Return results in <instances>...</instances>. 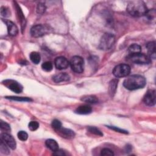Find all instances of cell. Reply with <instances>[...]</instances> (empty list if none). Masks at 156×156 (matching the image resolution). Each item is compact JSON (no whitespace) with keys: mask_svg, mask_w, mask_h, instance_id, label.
<instances>
[{"mask_svg":"<svg viewBox=\"0 0 156 156\" xmlns=\"http://www.w3.org/2000/svg\"><path fill=\"white\" fill-rule=\"evenodd\" d=\"M145 78L138 74L132 75L127 77L123 82L124 87L129 90H135L143 88L146 85Z\"/></svg>","mask_w":156,"mask_h":156,"instance_id":"obj_1","label":"cell"},{"mask_svg":"<svg viewBox=\"0 0 156 156\" xmlns=\"http://www.w3.org/2000/svg\"><path fill=\"white\" fill-rule=\"evenodd\" d=\"M147 10L145 3L142 1H130L127 7V12L130 15L136 17L144 16Z\"/></svg>","mask_w":156,"mask_h":156,"instance_id":"obj_2","label":"cell"},{"mask_svg":"<svg viewBox=\"0 0 156 156\" xmlns=\"http://www.w3.org/2000/svg\"><path fill=\"white\" fill-rule=\"evenodd\" d=\"M126 58L129 62L138 65L149 64L151 62V60L148 55H146L141 52L129 54L127 56Z\"/></svg>","mask_w":156,"mask_h":156,"instance_id":"obj_3","label":"cell"},{"mask_svg":"<svg viewBox=\"0 0 156 156\" xmlns=\"http://www.w3.org/2000/svg\"><path fill=\"white\" fill-rule=\"evenodd\" d=\"M115 37L110 33H105L101 38L99 48L102 50L110 49L115 44Z\"/></svg>","mask_w":156,"mask_h":156,"instance_id":"obj_4","label":"cell"},{"mask_svg":"<svg viewBox=\"0 0 156 156\" xmlns=\"http://www.w3.org/2000/svg\"><path fill=\"white\" fill-rule=\"evenodd\" d=\"M69 65L72 70L76 73H81L84 70V60L80 56L75 55L70 60Z\"/></svg>","mask_w":156,"mask_h":156,"instance_id":"obj_5","label":"cell"},{"mask_svg":"<svg viewBox=\"0 0 156 156\" xmlns=\"http://www.w3.org/2000/svg\"><path fill=\"white\" fill-rule=\"evenodd\" d=\"M49 27L46 24H37L34 26L30 29V34L34 37H41L50 32Z\"/></svg>","mask_w":156,"mask_h":156,"instance_id":"obj_6","label":"cell"},{"mask_svg":"<svg viewBox=\"0 0 156 156\" xmlns=\"http://www.w3.org/2000/svg\"><path fill=\"white\" fill-rule=\"evenodd\" d=\"M130 73V66L127 64H119L116 66L113 70V74L116 77H124L127 76Z\"/></svg>","mask_w":156,"mask_h":156,"instance_id":"obj_7","label":"cell"},{"mask_svg":"<svg viewBox=\"0 0 156 156\" xmlns=\"http://www.w3.org/2000/svg\"><path fill=\"white\" fill-rule=\"evenodd\" d=\"M2 83L5 86H6L9 89H10V90L16 93H20L23 91V86L16 80L8 79L4 80L2 82Z\"/></svg>","mask_w":156,"mask_h":156,"instance_id":"obj_8","label":"cell"},{"mask_svg":"<svg viewBox=\"0 0 156 156\" xmlns=\"http://www.w3.org/2000/svg\"><path fill=\"white\" fill-rule=\"evenodd\" d=\"M1 140L5 143L12 149H15L16 146V143L14 138L10 134L4 132L1 134Z\"/></svg>","mask_w":156,"mask_h":156,"instance_id":"obj_9","label":"cell"},{"mask_svg":"<svg viewBox=\"0 0 156 156\" xmlns=\"http://www.w3.org/2000/svg\"><path fill=\"white\" fill-rule=\"evenodd\" d=\"M155 90H149L145 94L143 101L144 102L149 106H154L155 104Z\"/></svg>","mask_w":156,"mask_h":156,"instance_id":"obj_10","label":"cell"},{"mask_svg":"<svg viewBox=\"0 0 156 156\" xmlns=\"http://www.w3.org/2000/svg\"><path fill=\"white\" fill-rule=\"evenodd\" d=\"M54 65L58 69H66L69 65V62L65 57H58L55 59Z\"/></svg>","mask_w":156,"mask_h":156,"instance_id":"obj_11","label":"cell"},{"mask_svg":"<svg viewBox=\"0 0 156 156\" xmlns=\"http://www.w3.org/2000/svg\"><path fill=\"white\" fill-rule=\"evenodd\" d=\"M2 21L5 24L7 27V31L8 34L11 36H15L18 33V29L17 26L11 21L5 20V19H2Z\"/></svg>","mask_w":156,"mask_h":156,"instance_id":"obj_12","label":"cell"},{"mask_svg":"<svg viewBox=\"0 0 156 156\" xmlns=\"http://www.w3.org/2000/svg\"><path fill=\"white\" fill-rule=\"evenodd\" d=\"M57 131L58 132V133L63 138H73L75 136V133L73 130L69 129H65L61 127L60 129L57 130Z\"/></svg>","mask_w":156,"mask_h":156,"instance_id":"obj_13","label":"cell"},{"mask_svg":"<svg viewBox=\"0 0 156 156\" xmlns=\"http://www.w3.org/2000/svg\"><path fill=\"white\" fill-rule=\"evenodd\" d=\"M70 76L66 73H61L53 76L52 80L55 83H60L62 82H66L69 80Z\"/></svg>","mask_w":156,"mask_h":156,"instance_id":"obj_14","label":"cell"},{"mask_svg":"<svg viewBox=\"0 0 156 156\" xmlns=\"http://www.w3.org/2000/svg\"><path fill=\"white\" fill-rule=\"evenodd\" d=\"M92 112V108L90 105H82L79 106L76 110L75 113L79 115H88Z\"/></svg>","mask_w":156,"mask_h":156,"instance_id":"obj_15","label":"cell"},{"mask_svg":"<svg viewBox=\"0 0 156 156\" xmlns=\"http://www.w3.org/2000/svg\"><path fill=\"white\" fill-rule=\"evenodd\" d=\"M146 48L148 51L149 57L150 58H155V42L154 41H150L146 44Z\"/></svg>","mask_w":156,"mask_h":156,"instance_id":"obj_16","label":"cell"},{"mask_svg":"<svg viewBox=\"0 0 156 156\" xmlns=\"http://www.w3.org/2000/svg\"><path fill=\"white\" fill-rule=\"evenodd\" d=\"M46 146L53 152H55L59 149L58 144L57 141L53 139H48L45 143Z\"/></svg>","mask_w":156,"mask_h":156,"instance_id":"obj_17","label":"cell"},{"mask_svg":"<svg viewBox=\"0 0 156 156\" xmlns=\"http://www.w3.org/2000/svg\"><path fill=\"white\" fill-rule=\"evenodd\" d=\"M118 80L116 79H112L110 82L109 86H108V90H109V93L110 96L112 97L116 93V90L118 87Z\"/></svg>","mask_w":156,"mask_h":156,"instance_id":"obj_18","label":"cell"},{"mask_svg":"<svg viewBox=\"0 0 156 156\" xmlns=\"http://www.w3.org/2000/svg\"><path fill=\"white\" fill-rule=\"evenodd\" d=\"M81 101L88 104H96L98 102V99L94 95H87L82 97Z\"/></svg>","mask_w":156,"mask_h":156,"instance_id":"obj_19","label":"cell"},{"mask_svg":"<svg viewBox=\"0 0 156 156\" xmlns=\"http://www.w3.org/2000/svg\"><path fill=\"white\" fill-rule=\"evenodd\" d=\"M16 10H17V13H18V16L19 17V20L20 22L21 23V29L22 30H23V29L26 26V19L25 17L23 15V13L20 9V7L18 5V4H16Z\"/></svg>","mask_w":156,"mask_h":156,"instance_id":"obj_20","label":"cell"},{"mask_svg":"<svg viewBox=\"0 0 156 156\" xmlns=\"http://www.w3.org/2000/svg\"><path fill=\"white\" fill-rule=\"evenodd\" d=\"M30 60L35 64H38L40 63V60H41V57L40 55L38 52H32L29 55Z\"/></svg>","mask_w":156,"mask_h":156,"instance_id":"obj_21","label":"cell"},{"mask_svg":"<svg viewBox=\"0 0 156 156\" xmlns=\"http://www.w3.org/2000/svg\"><path fill=\"white\" fill-rule=\"evenodd\" d=\"M129 54H135V53H138L141 52V48L140 45L138 44H131L129 48Z\"/></svg>","mask_w":156,"mask_h":156,"instance_id":"obj_22","label":"cell"},{"mask_svg":"<svg viewBox=\"0 0 156 156\" xmlns=\"http://www.w3.org/2000/svg\"><path fill=\"white\" fill-rule=\"evenodd\" d=\"M5 98L16 101H20V102H30L32 101V99L27 98V97H18V96H6Z\"/></svg>","mask_w":156,"mask_h":156,"instance_id":"obj_23","label":"cell"},{"mask_svg":"<svg viewBox=\"0 0 156 156\" xmlns=\"http://www.w3.org/2000/svg\"><path fill=\"white\" fill-rule=\"evenodd\" d=\"M41 68L44 71L49 72L52 69L53 65L51 62H49V61L45 62L41 65Z\"/></svg>","mask_w":156,"mask_h":156,"instance_id":"obj_24","label":"cell"},{"mask_svg":"<svg viewBox=\"0 0 156 156\" xmlns=\"http://www.w3.org/2000/svg\"><path fill=\"white\" fill-rule=\"evenodd\" d=\"M9 146L4 143L2 140H1L0 142V151L1 152L4 154H9L10 153L9 149Z\"/></svg>","mask_w":156,"mask_h":156,"instance_id":"obj_25","label":"cell"},{"mask_svg":"<svg viewBox=\"0 0 156 156\" xmlns=\"http://www.w3.org/2000/svg\"><path fill=\"white\" fill-rule=\"evenodd\" d=\"M88 130L91 132V133H93L94 135H98V136H103V133L97 127H92V126H90L88 127Z\"/></svg>","mask_w":156,"mask_h":156,"instance_id":"obj_26","label":"cell"},{"mask_svg":"<svg viewBox=\"0 0 156 156\" xmlns=\"http://www.w3.org/2000/svg\"><path fill=\"white\" fill-rule=\"evenodd\" d=\"M0 127H1V130L5 131V132H8L10 131V130H11L10 125L2 120H1Z\"/></svg>","mask_w":156,"mask_h":156,"instance_id":"obj_27","label":"cell"},{"mask_svg":"<svg viewBox=\"0 0 156 156\" xmlns=\"http://www.w3.org/2000/svg\"><path fill=\"white\" fill-rule=\"evenodd\" d=\"M17 136H18V138L19 140H20L21 141H23L27 140V139L28 138V134L25 131H23V130L19 131L17 134Z\"/></svg>","mask_w":156,"mask_h":156,"instance_id":"obj_28","label":"cell"},{"mask_svg":"<svg viewBox=\"0 0 156 156\" xmlns=\"http://www.w3.org/2000/svg\"><path fill=\"white\" fill-rule=\"evenodd\" d=\"M28 127L29 129L31 131H35L36 130L38 129V128L39 127V124L38 122L37 121H30L29 123V125H28Z\"/></svg>","mask_w":156,"mask_h":156,"instance_id":"obj_29","label":"cell"},{"mask_svg":"<svg viewBox=\"0 0 156 156\" xmlns=\"http://www.w3.org/2000/svg\"><path fill=\"white\" fill-rule=\"evenodd\" d=\"M51 126L53 129H54L55 130H57L62 127V122L58 119H54L52 121Z\"/></svg>","mask_w":156,"mask_h":156,"instance_id":"obj_30","label":"cell"},{"mask_svg":"<svg viewBox=\"0 0 156 156\" xmlns=\"http://www.w3.org/2000/svg\"><path fill=\"white\" fill-rule=\"evenodd\" d=\"M46 9V7L44 4L39 3L37 7V12L38 14L42 15L43 13H44Z\"/></svg>","mask_w":156,"mask_h":156,"instance_id":"obj_31","label":"cell"},{"mask_svg":"<svg viewBox=\"0 0 156 156\" xmlns=\"http://www.w3.org/2000/svg\"><path fill=\"white\" fill-rule=\"evenodd\" d=\"M101 155L102 156H113L114 155V153L110 149L104 148L101 151Z\"/></svg>","mask_w":156,"mask_h":156,"instance_id":"obj_32","label":"cell"},{"mask_svg":"<svg viewBox=\"0 0 156 156\" xmlns=\"http://www.w3.org/2000/svg\"><path fill=\"white\" fill-rule=\"evenodd\" d=\"M10 12L7 7H4V6H2L1 7V15L2 16L8 17L10 15Z\"/></svg>","mask_w":156,"mask_h":156,"instance_id":"obj_33","label":"cell"},{"mask_svg":"<svg viewBox=\"0 0 156 156\" xmlns=\"http://www.w3.org/2000/svg\"><path fill=\"white\" fill-rule=\"evenodd\" d=\"M109 129H111L112 130H113L115 131H116L118 132H119V133H128L127 131L125 130H123V129H119L117 127H115V126H107Z\"/></svg>","mask_w":156,"mask_h":156,"instance_id":"obj_34","label":"cell"},{"mask_svg":"<svg viewBox=\"0 0 156 156\" xmlns=\"http://www.w3.org/2000/svg\"><path fill=\"white\" fill-rule=\"evenodd\" d=\"M53 154L55 155H65L64 151H63L62 150H59V149L55 152H54Z\"/></svg>","mask_w":156,"mask_h":156,"instance_id":"obj_35","label":"cell"}]
</instances>
